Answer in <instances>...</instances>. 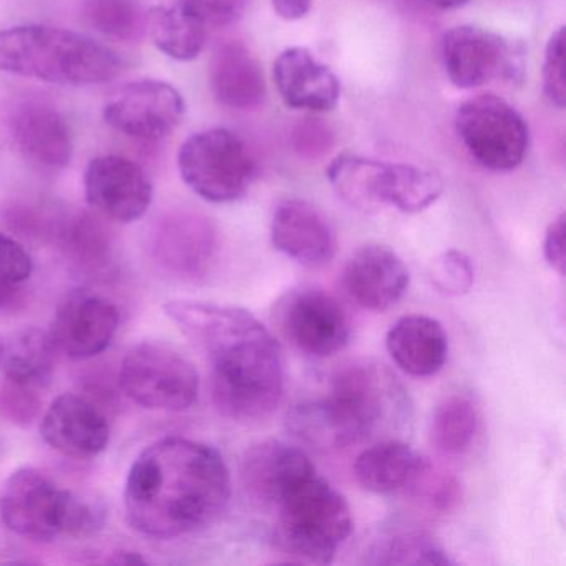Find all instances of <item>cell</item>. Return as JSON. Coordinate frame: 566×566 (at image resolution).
Masks as SVG:
<instances>
[{"instance_id": "obj_1", "label": "cell", "mask_w": 566, "mask_h": 566, "mask_svg": "<svg viewBox=\"0 0 566 566\" xmlns=\"http://www.w3.org/2000/svg\"><path fill=\"white\" fill-rule=\"evenodd\" d=\"M164 311L210 360L211 397L221 416L253 422L277 409L284 392L283 350L250 311L188 300L170 301Z\"/></svg>"}, {"instance_id": "obj_2", "label": "cell", "mask_w": 566, "mask_h": 566, "mask_svg": "<svg viewBox=\"0 0 566 566\" xmlns=\"http://www.w3.org/2000/svg\"><path fill=\"white\" fill-rule=\"evenodd\" d=\"M130 525L155 539L191 535L217 522L231 496V476L213 447L165 437L135 459L125 483Z\"/></svg>"}, {"instance_id": "obj_3", "label": "cell", "mask_w": 566, "mask_h": 566, "mask_svg": "<svg viewBox=\"0 0 566 566\" xmlns=\"http://www.w3.org/2000/svg\"><path fill=\"white\" fill-rule=\"evenodd\" d=\"M400 407L402 390L389 370L373 360H354L333 374L326 397L297 403L287 420L303 442L339 450L369 439Z\"/></svg>"}, {"instance_id": "obj_4", "label": "cell", "mask_w": 566, "mask_h": 566, "mask_svg": "<svg viewBox=\"0 0 566 566\" xmlns=\"http://www.w3.org/2000/svg\"><path fill=\"white\" fill-rule=\"evenodd\" d=\"M120 59L94 39L49 25L0 31V71L55 85L87 87L114 81Z\"/></svg>"}, {"instance_id": "obj_5", "label": "cell", "mask_w": 566, "mask_h": 566, "mask_svg": "<svg viewBox=\"0 0 566 566\" xmlns=\"http://www.w3.org/2000/svg\"><path fill=\"white\" fill-rule=\"evenodd\" d=\"M271 512L277 546L301 562L333 563L353 533L349 503L316 472L293 483Z\"/></svg>"}, {"instance_id": "obj_6", "label": "cell", "mask_w": 566, "mask_h": 566, "mask_svg": "<svg viewBox=\"0 0 566 566\" xmlns=\"http://www.w3.org/2000/svg\"><path fill=\"white\" fill-rule=\"evenodd\" d=\"M185 184L210 203H233L250 190L256 161L243 138L228 128L198 132L178 151Z\"/></svg>"}, {"instance_id": "obj_7", "label": "cell", "mask_w": 566, "mask_h": 566, "mask_svg": "<svg viewBox=\"0 0 566 566\" xmlns=\"http://www.w3.org/2000/svg\"><path fill=\"white\" fill-rule=\"evenodd\" d=\"M118 382L128 399L150 410L181 412L190 409L200 394L195 364L175 347L151 340L128 350Z\"/></svg>"}, {"instance_id": "obj_8", "label": "cell", "mask_w": 566, "mask_h": 566, "mask_svg": "<svg viewBox=\"0 0 566 566\" xmlns=\"http://www.w3.org/2000/svg\"><path fill=\"white\" fill-rule=\"evenodd\" d=\"M455 130L470 157L486 170L512 171L528 151V124L503 98L483 94L460 105Z\"/></svg>"}, {"instance_id": "obj_9", "label": "cell", "mask_w": 566, "mask_h": 566, "mask_svg": "<svg viewBox=\"0 0 566 566\" xmlns=\"http://www.w3.org/2000/svg\"><path fill=\"white\" fill-rule=\"evenodd\" d=\"M72 495L74 492L61 489L42 470L22 467L0 490V518L22 538L52 542L67 536Z\"/></svg>"}, {"instance_id": "obj_10", "label": "cell", "mask_w": 566, "mask_h": 566, "mask_svg": "<svg viewBox=\"0 0 566 566\" xmlns=\"http://www.w3.org/2000/svg\"><path fill=\"white\" fill-rule=\"evenodd\" d=\"M276 323L294 349L317 359L339 353L349 343L346 310L333 294L316 287L287 293L277 304Z\"/></svg>"}, {"instance_id": "obj_11", "label": "cell", "mask_w": 566, "mask_h": 566, "mask_svg": "<svg viewBox=\"0 0 566 566\" xmlns=\"http://www.w3.org/2000/svg\"><path fill=\"white\" fill-rule=\"evenodd\" d=\"M447 77L462 91L522 77L523 51L496 32L475 25L450 29L442 41Z\"/></svg>"}, {"instance_id": "obj_12", "label": "cell", "mask_w": 566, "mask_h": 566, "mask_svg": "<svg viewBox=\"0 0 566 566\" xmlns=\"http://www.w3.org/2000/svg\"><path fill=\"white\" fill-rule=\"evenodd\" d=\"M220 248L213 221L193 210L164 214L148 234L151 260L181 281H200L210 273Z\"/></svg>"}, {"instance_id": "obj_13", "label": "cell", "mask_w": 566, "mask_h": 566, "mask_svg": "<svg viewBox=\"0 0 566 566\" xmlns=\"http://www.w3.org/2000/svg\"><path fill=\"white\" fill-rule=\"evenodd\" d=\"M185 117V101L174 85L161 81H138L112 94L104 107V118L112 128L138 138L161 140Z\"/></svg>"}, {"instance_id": "obj_14", "label": "cell", "mask_w": 566, "mask_h": 566, "mask_svg": "<svg viewBox=\"0 0 566 566\" xmlns=\"http://www.w3.org/2000/svg\"><path fill=\"white\" fill-rule=\"evenodd\" d=\"M120 326V313L107 297L91 291L69 293L55 310L49 336L59 356L87 360L104 353Z\"/></svg>"}, {"instance_id": "obj_15", "label": "cell", "mask_w": 566, "mask_h": 566, "mask_svg": "<svg viewBox=\"0 0 566 566\" xmlns=\"http://www.w3.org/2000/svg\"><path fill=\"white\" fill-rule=\"evenodd\" d=\"M8 128L25 160L45 170L71 164L74 137L65 115L41 95L18 97L8 108Z\"/></svg>"}, {"instance_id": "obj_16", "label": "cell", "mask_w": 566, "mask_h": 566, "mask_svg": "<svg viewBox=\"0 0 566 566\" xmlns=\"http://www.w3.org/2000/svg\"><path fill=\"white\" fill-rule=\"evenodd\" d=\"M88 205L108 220H140L154 200V185L144 168L118 155H104L88 164L84 175Z\"/></svg>"}, {"instance_id": "obj_17", "label": "cell", "mask_w": 566, "mask_h": 566, "mask_svg": "<svg viewBox=\"0 0 566 566\" xmlns=\"http://www.w3.org/2000/svg\"><path fill=\"white\" fill-rule=\"evenodd\" d=\"M271 241L284 256L306 268H321L336 256L337 234L327 214L301 198H286L271 217Z\"/></svg>"}, {"instance_id": "obj_18", "label": "cell", "mask_w": 566, "mask_h": 566, "mask_svg": "<svg viewBox=\"0 0 566 566\" xmlns=\"http://www.w3.org/2000/svg\"><path fill=\"white\" fill-rule=\"evenodd\" d=\"M42 439L62 455L91 460L111 442V426L101 407L85 396L62 394L42 417Z\"/></svg>"}, {"instance_id": "obj_19", "label": "cell", "mask_w": 566, "mask_h": 566, "mask_svg": "<svg viewBox=\"0 0 566 566\" xmlns=\"http://www.w3.org/2000/svg\"><path fill=\"white\" fill-rule=\"evenodd\" d=\"M343 283L360 307L380 313L402 300L409 290L410 273L396 251L367 244L347 261Z\"/></svg>"}, {"instance_id": "obj_20", "label": "cell", "mask_w": 566, "mask_h": 566, "mask_svg": "<svg viewBox=\"0 0 566 566\" xmlns=\"http://www.w3.org/2000/svg\"><path fill=\"white\" fill-rule=\"evenodd\" d=\"M313 472L316 467L304 450L276 439L254 443L241 462V482L248 496L266 510L273 509L293 483Z\"/></svg>"}, {"instance_id": "obj_21", "label": "cell", "mask_w": 566, "mask_h": 566, "mask_svg": "<svg viewBox=\"0 0 566 566\" xmlns=\"http://www.w3.org/2000/svg\"><path fill=\"white\" fill-rule=\"evenodd\" d=\"M274 84L284 104L294 111L323 114L339 104L340 82L306 48H290L273 65Z\"/></svg>"}, {"instance_id": "obj_22", "label": "cell", "mask_w": 566, "mask_h": 566, "mask_svg": "<svg viewBox=\"0 0 566 566\" xmlns=\"http://www.w3.org/2000/svg\"><path fill=\"white\" fill-rule=\"evenodd\" d=\"M210 82L214 98L233 111H253L266 98L263 67L240 41H228L217 49Z\"/></svg>"}, {"instance_id": "obj_23", "label": "cell", "mask_w": 566, "mask_h": 566, "mask_svg": "<svg viewBox=\"0 0 566 566\" xmlns=\"http://www.w3.org/2000/svg\"><path fill=\"white\" fill-rule=\"evenodd\" d=\"M394 363L413 377L439 373L449 356V339L439 321L422 314L400 317L386 337Z\"/></svg>"}, {"instance_id": "obj_24", "label": "cell", "mask_w": 566, "mask_h": 566, "mask_svg": "<svg viewBox=\"0 0 566 566\" xmlns=\"http://www.w3.org/2000/svg\"><path fill=\"white\" fill-rule=\"evenodd\" d=\"M327 180L340 200L366 214L389 208L390 164L343 154L331 161Z\"/></svg>"}, {"instance_id": "obj_25", "label": "cell", "mask_w": 566, "mask_h": 566, "mask_svg": "<svg viewBox=\"0 0 566 566\" xmlns=\"http://www.w3.org/2000/svg\"><path fill=\"white\" fill-rule=\"evenodd\" d=\"M207 25L188 0H164L147 15L151 41L174 61H195L203 52Z\"/></svg>"}, {"instance_id": "obj_26", "label": "cell", "mask_w": 566, "mask_h": 566, "mask_svg": "<svg viewBox=\"0 0 566 566\" xmlns=\"http://www.w3.org/2000/svg\"><path fill=\"white\" fill-rule=\"evenodd\" d=\"M423 459L407 443L386 440L364 450L354 463V475L367 492L386 493L409 489Z\"/></svg>"}, {"instance_id": "obj_27", "label": "cell", "mask_w": 566, "mask_h": 566, "mask_svg": "<svg viewBox=\"0 0 566 566\" xmlns=\"http://www.w3.org/2000/svg\"><path fill=\"white\" fill-rule=\"evenodd\" d=\"M57 357L49 331L39 327L19 331L6 343L2 357L4 380L29 389L44 390L54 377Z\"/></svg>"}, {"instance_id": "obj_28", "label": "cell", "mask_w": 566, "mask_h": 566, "mask_svg": "<svg viewBox=\"0 0 566 566\" xmlns=\"http://www.w3.org/2000/svg\"><path fill=\"white\" fill-rule=\"evenodd\" d=\"M59 241L65 258L81 270H104L112 258V234L107 224L91 213H75L62 221Z\"/></svg>"}, {"instance_id": "obj_29", "label": "cell", "mask_w": 566, "mask_h": 566, "mask_svg": "<svg viewBox=\"0 0 566 566\" xmlns=\"http://www.w3.org/2000/svg\"><path fill=\"white\" fill-rule=\"evenodd\" d=\"M479 429V410L470 397L452 394L436 407L430 420V440L447 455L467 452Z\"/></svg>"}, {"instance_id": "obj_30", "label": "cell", "mask_w": 566, "mask_h": 566, "mask_svg": "<svg viewBox=\"0 0 566 566\" xmlns=\"http://www.w3.org/2000/svg\"><path fill=\"white\" fill-rule=\"evenodd\" d=\"M443 193V180L436 171L416 165L390 164L389 208L413 214L432 207Z\"/></svg>"}, {"instance_id": "obj_31", "label": "cell", "mask_w": 566, "mask_h": 566, "mask_svg": "<svg viewBox=\"0 0 566 566\" xmlns=\"http://www.w3.org/2000/svg\"><path fill=\"white\" fill-rule=\"evenodd\" d=\"M369 563L374 565H452L453 559L433 536L423 532H403L380 539Z\"/></svg>"}, {"instance_id": "obj_32", "label": "cell", "mask_w": 566, "mask_h": 566, "mask_svg": "<svg viewBox=\"0 0 566 566\" xmlns=\"http://www.w3.org/2000/svg\"><path fill=\"white\" fill-rule=\"evenodd\" d=\"M88 24L115 41H140L147 29V15L137 0H84Z\"/></svg>"}, {"instance_id": "obj_33", "label": "cell", "mask_w": 566, "mask_h": 566, "mask_svg": "<svg viewBox=\"0 0 566 566\" xmlns=\"http://www.w3.org/2000/svg\"><path fill=\"white\" fill-rule=\"evenodd\" d=\"M34 273L31 254L19 241L0 234V307L14 303Z\"/></svg>"}, {"instance_id": "obj_34", "label": "cell", "mask_w": 566, "mask_h": 566, "mask_svg": "<svg viewBox=\"0 0 566 566\" xmlns=\"http://www.w3.org/2000/svg\"><path fill=\"white\" fill-rule=\"evenodd\" d=\"M430 281L437 291L447 296H462L475 283V268L463 251L449 250L433 261Z\"/></svg>"}, {"instance_id": "obj_35", "label": "cell", "mask_w": 566, "mask_h": 566, "mask_svg": "<svg viewBox=\"0 0 566 566\" xmlns=\"http://www.w3.org/2000/svg\"><path fill=\"white\" fill-rule=\"evenodd\" d=\"M409 489L412 490L417 499L436 510H450L459 500L457 480L447 475L446 472L433 469L426 459L410 482Z\"/></svg>"}, {"instance_id": "obj_36", "label": "cell", "mask_w": 566, "mask_h": 566, "mask_svg": "<svg viewBox=\"0 0 566 566\" xmlns=\"http://www.w3.org/2000/svg\"><path fill=\"white\" fill-rule=\"evenodd\" d=\"M565 28H559L546 44L543 62V91L555 107L565 108Z\"/></svg>"}, {"instance_id": "obj_37", "label": "cell", "mask_w": 566, "mask_h": 566, "mask_svg": "<svg viewBox=\"0 0 566 566\" xmlns=\"http://www.w3.org/2000/svg\"><path fill=\"white\" fill-rule=\"evenodd\" d=\"M42 409L41 390L4 380L0 386V416L18 426H28Z\"/></svg>"}, {"instance_id": "obj_38", "label": "cell", "mask_w": 566, "mask_h": 566, "mask_svg": "<svg viewBox=\"0 0 566 566\" xmlns=\"http://www.w3.org/2000/svg\"><path fill=\"white\" fill-rule=\"evenodd\" d=\"M294 148L301 157L317 158L327 154L334 145V134L323 120L306 118L293 134Z\"/></svg>"}, {"instance_id": "obj_39", "label": "cell", "mask_w": 566, "mask_h": 566, "mask_svg": "<svg viewBox=\"0 0 566 566\" xmlns=\"http://www.w3.org/2000/svg\"><path fill=\"white\" fill-rule=\"evenodd\" d=\"M207 24L230 25L243 15L247 0H188Z\"/></svg>"}, {"instance_id": "obj_40", "label": "cell", "mask_w": 566, "mask_h": 566, "mask_svg": "<svg viewBox=\"0 0 566 566\" xmlns=\"http://www.w3.org/2000/svg\"><path fill=\"white\" fill-rule=\"evenodd\" d=\"M543 254L549 268L563 276L565 274V214H559L549 223L543 241Z\"/></svg>"}, {"instance_id": "obj_41", "label": "cell", "mask_w": 566, "mask_h": 566, "mask_svg": "<svg viewBox=\"0 0 566 566\" xmlns=\"http://www.w3.org/2000/svg\"><path fill=\"white\" fill-rule=\"evenodd\" d=\"M271 4L284 21H300L310 14L313 0H271Z\"/></svg>"}, {"instance_id": "obj_42", "label": "cell", "mask_w": 566, "mask_h": 566, "mask_svg": "<svg viewBox=\"0 0 566 566\" xmlns=\"http://www.w3.org/2000/svg\"><path fill=\"white\" fill-rule=\"evenodd\" d=\"M433 8L442 9V11H453V9L462 8L469 0H427Z\"/></svg>"}, {"instance_id": "obj_43", "label": "cell", "mask_w": 566, "mask_h": 566, "mask_svg": "<svg viewBox=\"0 0 566 566\" xmlns=\"http://www.w3.org/2000/svg\"><path fill=\"white\" fill-rule=\"evenodd\" d=\"M6 340L0 336V367H2V357H4Z\"/></svg>"}]
</instances>
